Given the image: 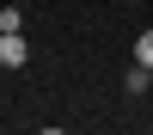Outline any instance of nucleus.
I'll list each match as a JSON object with an SVG mask.
<instances>
[{
    "mask_svg": "<svg viewBox=\"0 0 153 135\" xmlns=\"http://www.w3.org/2000/svg\"><path fill=\"white\" fill-rule=\"evenodd\" d=\"M135 61H141V68H153V31L135 37Z\"/></svg>",
    "mask_w": 153,
    "mask_h": 135,
    "instance_id": "2",
    "label": "nucleus"
},
{
    "mask_svg": "<svg viewBox=\"0 0 153 135\" xmlns=\"http://www.w3.org/2000/svg\"><path fill=\"white\" fill-rule=\"evenodd\" d=\"M25 55H31L25 37H19V31H0V68H25Z\"/></svg>",
    "mask_w": 153,
    "mask_h": 135,
    "instance_id": "1",
    "label": "nucleus"
}]
</instances>
